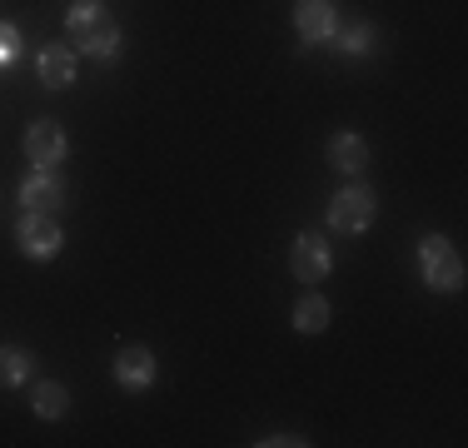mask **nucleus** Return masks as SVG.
I'll use <instances>...</instances> for the list:
<instances>
[{"label": "nucleus", "instance_id": "nucleus-14", "mask_svg": "<svg viewBox=\"0 0 468 448\" xmlns=\"http://www.w3.org/2000/svg\"><path fill=\"white\" fill-rule=\"evenodd\" d=\"M26 374H30V354L16 349V344H0V389L26 384Z\"/></svg>", "mask_w": 468, "mask_h": 448}, {"label": "nucleus", "instance_id": "nucleus-12", "mask_svg": "<svg viewBox=\"0 0 468 448\" xmlns=\"http://www.w3.org/2000/svg\"><path fill=\"white\" fill-rule=\"evenodd\" d=\"M294 329L299 334H324L329 329V304H324V294H304L294 304Z\"/></svg>", "mask_w": 468, "mask_h": 448}, {"label": "nucleus", "instance_id": "nucleus-7", "mask_svg": "<svg viewBox=\"0 0 468 448\" xmlns=\"http://www.w3.org/2000/svg\"><path fill=\"white\" fill-rule=\"evenodd\" d=\"M154 374H160V364H154V354L144 349V344H125V349L115 354V384L130 389V394H144V389L154 384Z\"/></svg>", "mask_w": 468, "mask_h": 448}, {"label": "nucleus", "instance_id": "nucleus-2", "mask_svg": "<svg viewBox=\"0 0 468 448\" xmlns=\"http://www.w3.org/2000/svg\"><path fill=\"white\" fill-rule=\"evenodd\" d=\"M419 264H423V284L429 289H443V294L463 289V260L443 234H423L419 240Z\"/></svg>", "mask_w": 468, "mask_h": 448}, {"label": "nucleus", "instance_id": "nucleus-16", "mask_svg": "<svg viewBox=\"0 0 468 448\" xmlns=\"http://www.w3.org/2000/svg\"><path fill=\"white\" fill-rule=\"evenodd\" d=\"M16 55H20V30L10 20H0V65H16Z\"/></svg>", "mask_w": 468, "mask_h": 448}, {"label": "nucleus", "instance_id": "nucleus-10", "mask_svg": "<svg viewBox=\"0 0 468 448\" xmlns=\"http://www.w3.org/2000/svg\"><path fill=\"white\" fill-rule=\"evenodd\" d=\"M36 80L46 85V90H65V85L75 80V50H70V45H50V50H40Z\"/></svg>", "mask_w": 468, "mask_h": 448}, {"label": "nucleus", "instance_id": "nucleus-4", "mask_svg": "<svg viewBox=\"0 0 468 448\" xmlns=\"http://www.w3.org/2000/svg\"><path fill=\"white\" fill-rule=\"evenodd\" d=\"M16 244L26 260H55L65 244L60 224H55V215H40V209H26V215L16 219Z\"/></svg>", "mask_w": 468, "mask_h": 448}, {"label": "nucleus", "instance_id": "nucleus-13", "mask_svg": "<svg viewBox=\"0 0 468 448\" xmlns=\"http://www.w3.org/2000/svg\"><path fill=\"white\" fill-rule=\"evenodd\" d=\"M30 403H36L40 419H60V413L70 409V394H65V384H55V379H40L36 394H30Z\"/></svg>", "mask_w": 468, "mask_h": 448}, {"label": "nucleus", "instance_id": "nucleus-3", "mask_svg": "<svg viewBox=\"0 0 468 448\" xmlns=\"http://www.w3.org/2000/svg\"><path fill=\"white\" fill-rule=\"evenodd\" d=\"M378 215V199L369 185H344L339 195L329 199V229L334 234H364Z\"/></svg>", "mask_w": 468, "mask_h": 448}, {"label": "nucleus", "instance_id": "nucleus-15", "mask_svg": "<svg viewBox=\"0 0 468 448\" xmlns=\"http://www.w3.org/2000/svg\"><path fill=\"white\" fill-rule=\"evenodd\" d=\"M369 45H374V26H364V20H359V26H349V30L339 36V50H344V55H364Z\"/></svg>", "mask_w": 468, "mask_h": 448}, {"label": "nucleus", "instance_id": "nucleus-1", "mask_svg": "<svg viewBox=\"0 0 468 448\" xmlns=\"http://www.w3.org/2000/svg\"><path fill=\"white\" fill-rule=\"evenodd\" d=\"M65 30H70V40L80 45V55H95V60H115V55L125 50L120 20L110 16L105 5H95V0H75L70 16H65Z\"/></svg>", "mask_w": 468, "mask_h": 448}, {"label": "nucleus", "instance_id": "nucleus-8", "mask_svg": "<svg viewBox=\"0 0 468 448\" xmlns=\"http://www.w3.org/2000/svg\"><path fill=\"white\" fill-rule=\"evenodd\" d=\"M65 195H70V185H65L55 170H36L20 185V205L26 209H40V215H60L65 209Z\"/></svg>", "mask_w": 468, "mask_h": 448}, {"label": "nucleus", "instance_id": "nucleus-6", "mask_svg": "<svg viewBox=\"0 0 468 448\" xmlns=\"http://www.w3.org/2000/svg\"><path fill=\"white\" fill-rule=\"evenodd\" d=\"M289 269H294V279H304V284H319V279L334 269V254H329V244L319 240L314 229H304L294 240V250H289Z\"/></svg>", "mask_w": 468, "mask_h": 448}, {"label": "nucleus", "instance_id": "nucleus-9", "mask_svg": "<svg viewBox=\"0 0 468 448\" xmlns=\"http://www.w3.org/2000/svg\"><path fill=\"white\" fill-rule=\"evenodd\" d=\"M294 26L309 45L329 40L339 30V16H334V0H294Z\"/></svg>", "mask_w": 468, "mask_h": 448}, {"label": "nucleus", "instance_id": "nucleus-11", "mask_svg": "<svg viewBox=\"0 0 468 448\" xmlns=\"http://www.w3.org/2000/svg\"><path fill=\"white\" fill-rule=\"evenodd\" d=\"M329 165H334L339 175H359L364 165H369V144H364L354 130L329 134Z\"/></svg>", "mask_w": 468, "mask_h": 448}, {"label": "nucleus", "instance_id": "nucleus-5", "mask_svg": "<svg viewBox=\"0 0 468 448\" xmlns=\"http://www.w3.org/2000/svg\"><path fill=\"white\" fill-rule=\"evenodd\" d=\"M65 150H70V140H65V130L55 125V120H30L26 160H36V170H55V165L65 160Z\"/></svg>", "mask_w": 468, "mask_h": 448}]
</instances>
